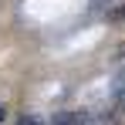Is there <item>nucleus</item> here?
Masks as SVG:
<instances>
[{"label":"nucleus","mask_w":125,"mask_h":125,"mask_svg":"<svg viewBox=\"0 0 125 125\" xmlns=\"http://www.w3.org/2000/svg\"><path fill=\"white\" fill-rule=\"evenodd\" d=\"M84 118L88 115H81V112H54V118L47 125H84Z\"/></svg>","instance_id":"1"},{"label":"nucleus","mask_w":125,"mask_h":125,"mask_svg":"<svg viewBox=\"0 0 125 125\" xmlns=\"http://www.w3.org/2000/svg\"><path fill=\"white\" fill-rule=\"evenodd\" d=\"M112 95H115V105H118V112L125 115V71L115 78V84H112Z\"/></svg>","instance_id":"2"},{"label":"nucleus","mask_w":125,"mask_h":125,"mask_svg":"<svg viewBox=\"0 0 125 125\" xmlns=\"http://www.w3.org/2000/svg\"><path fill=\"white\" fill-rule=\"evenodd\" d=\"M84 125H115V115L112 112H95V115H88Z\"/></svg>","instance_id":"3"},{"label":"nucleus","mask_w":125,"mask_h":125,"mask_svg":"<svg viewBox=\"0 0 125 125\" xmlns=\"http://www.w3.org/2000/svg\"><path fill=\"white\" fill-rule=\"evenodd\" d=\"M17 125H47L41 118V115H21V118H17Z\"/></svg>","instance_id":"4"},{"label":"nucleus","mask_w":125,"mask_h":125,"mask_svg":"<svg viewBox=\"0 0 125 125\" xmlns=\"http://www.w3.org/2000/svg\"><path fill=\"white\" fill-rule=\"evenodd\" d=\"M3 115H7V108H3V105H0V122H3Z\"/></svg>","instance_id":"5"},{"label":"nucleus","mask_w":125,"mask_h":125,"mask_svg":"<svg viewBox=\"0 0 125 125\" xmlns=\"http://www.w3.org/2000/svg\"><path fill=\"white\" fill-rule=\"evenodd\" d=\"M98 3H105V0H98Z\"/></svg>","instance_id":"6"}]
</instances>
